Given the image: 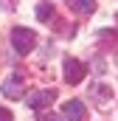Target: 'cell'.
<instances>
[{"mask_svg": "<svg viewBox=\"0 0 118 121\" xmlns=\"http://www.w3.org/2000/svg\"><path fill=\"white\" fill-rule=\"evenodd\" d=\"M11 45H14V51L17 54H28V51H34V45H37V34L31 28H14L11 31Z\"/></svg>", "mask_w": 118, "mask_h": 121, "instance_id": "6da1fadb", "label": "cell"}, {"mask_svg": "<svg viewBox=\"0 0 118 121\" xmlns=\"http://www.w3.org/2000/svg\"><path fill=\"white\" fill-rule=\"evenodd\" d=\"M62 70H65V82L67 85H79L82 79H84V65L79 59H73V56H65V62H62Z\"/></svg>", "mask_w": 118, "mask_h": 121, "instance_id": "7a4b0ae2", "label": "cell"}, {"mask_svg": "<svg viewBox=\"0 0 118 121\" xmlns=\"http://www.w3.org/2000/svg\"><path fill=\"white\" fill-rule=\"evenodd\" d=\"M84 116H87L84 101L70 99V101H65V104H62V118H67V121H84Z\"/></svg>", "mask_w": 118, "mask_h": 121, "instance_id": "3957f363", "label": "cell"}, {"mask_svg": "<svg viewBox=\"0 0 118 121\" xmlns=\"http://www.w3.org/2000/svg\"><path fill=\"white\" fill-rule=\"evenodd\" d=\"M54 99H56V93H54V90H34V93L25 96V104H28L31 110H42V107L54 104Z\"/></svg>", "mask_w": 118, "mask_h": 121, "instance_id": "277c9868", "label": "cell"}, {"mask_svg": "<svg viewBox=\"0 0 118 121\" xmlns=\"http://www.w3.org/2000/svg\"><path fill=\"white\" fill-rule=\"evenodd\" d=\"M0 90H3V96H8V99H20L23 96V79H20V73H8L6 82L0 85Z\"/></svg>", "mask_w": 118, "mask_h": 121, "instance_id": "5b68a950", "label": "cell"}, {"mask_svg": "<svg viewBox=\"0 0 118 121\" xmlns=\"http://www.w3.org/2000/svg\"><path fill=\"white\" fill-rule=\"evenodd\" d=\"M67 6H70V11H76V14H93L96 11V0H65Z\"/></svg>", "mask_w": 118, "mask_h": 121, "instance_id": "8992f818", "label": "cell"}, {"mask_svg": "<svg viewBox=\"0 0 118 121\" xmlns=\"http://www.w3.org/2000/svg\"><path fill=\"white\" fill-rule=\"evenodd\" d=\"M37 17H39V20H51V17H54L51 3H39V6H37Z\"/></svg>", "mask_w": 118, "mask_h": 121, "instance_id": "52a82bcc", "label": "cell"}, {"mask_svg": "<svg viewBox=\"0 0 118 121\" xmlns=\"http://www.w3.org/2000/svg\"><path fill=\"white\" fill-rule=\"evenodd\" d=\"M37 121H65L56 113H48V110H37Z\"/></svg>", "mask_w": 118, "mask_h": 121, "instance_id": "ba28073f", "label": "cell"}, {"mask_svg": "<svg viewBox=\"0 0 118 121\" xmlns=\"http://www.w3.org/2000/svg\"><path fill=\"white\" fill-rule=\"evenodd\" d=\"M0 121H11V113H8L6 107H0Z\"/></svg>", "mask_w": 118, "mask_h": 121, "instance_id": "9c48e42d", "label": "cell"}]
</instances>
